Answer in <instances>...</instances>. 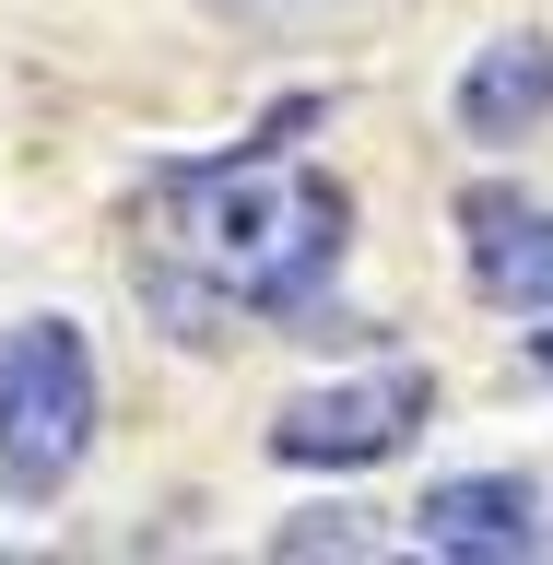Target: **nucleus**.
I'll use <instances>...</instances> for the list:
<instances>
[{"instance_id":"nucleus-7","label":"nucleus","mask_w":553,"mask_h":565,"mask_svg":"<svg viewBox=\"0 0 553 565\" xmlns=\"http://www.w3.org/2000/svg\"><path fill=\"white\" fill-rule=\"evenodd\" d=\"M530 353H542V377H553V330H530Z\"/></svg>"},{"instance_id":"nucleus-8","label":"nucleus","mask_w":553,"mask_h":565,"mask_svg":"<svg viewBox=\"0 0 553 565\" xmlns=\"http://www.w3.org/2000/svg\"><path fill=\"white\" fill-rule=\"evenodd\" d=\"M247 12H307V0H247Z\"/></svg>"},{"instance_id":"nucleus-3","label":"nucleus","mask_w":553,"mask_h":565,"mask_svg":"<svg viewBox=\"0 0 553 565\" xmlns=\"http://www.w3.org/2000/svg\"><path fill=\"white\" fill-rule=\"evenodd\" d=\"M413 424H424V377H413V365H377V377H353V388L283 401L272 448L295 459V471H365V459H389Z\"/></svg>"},{"instance_id":"nucleus-1","label":"nucleus","mask_w":553,"mask_h":565,"mask_svg":"<svg viewBox=\"0 0 553 565\" xmlns=\"http://www.w3.org/2000/svg\"><path fill=\"white\" fill-rule=\"evenodd\" d=\"M342 224L353 201L272 141L236 166H166L153 236H141V295L177 318V342H224L236 318H307L342 259Z\"/></svg>"},{"instance_id":"nucleus-2","label":"nucleus","mask_w":553,"mask_h":565,"mask_svg":"<svg viewBox=\"0 0 553 565\" xmlns=\"http://www.w3.org/2000/svg\"><path fill=\"white\" fill-rule=\"evenodd\" d=\"M83 436H95V353L71 318H24L0 330V483L24 494H60L83 471Z\"/></svg>"},{"instance_id":"nucleus-6","label":"nucleus","mask_w":553,"mask_h":565,"mask_svg":"<svg viewBox=\"0 0 553 565\" xmlns=\"http://www.w3.org/2000/svg\"><path fill=\"white\" fill-rule=\"evenodd\" d=\"M553 118V35H494L483 60H471V83H459V130L471 141H519Z\"/></svg>"},{"instance_id":"nucleus-5","label":"nucleus","mask_w":553,"mask_h":565,"mask_svg":"<svg viewBox=\"0 0 553 565\" xmlns=\"http://www.w3.org/2000/svg\"><path fill=\"white\" fill-rule=\"evenodd\" d=\"M413 542L424 554H530V542H542V507H530V483H507V471H471V483H436L413 507Z\"/></svg>"},{"instance_id":"nucleus-4","label":"nucleus","mask_w":553,"mask_h":565,"mask_svg":"<svg viewBox=\"0 0 553 565\" xmlns=\"http://www.w3.org/2000/svg\"><path fill=\"white\" fill-rule=\"evenodd\" d=\"M459 224H471V282H483L494 307L553 318V212L507 201V189H471V201H459Z\"/></svg>"}]
</instances>
